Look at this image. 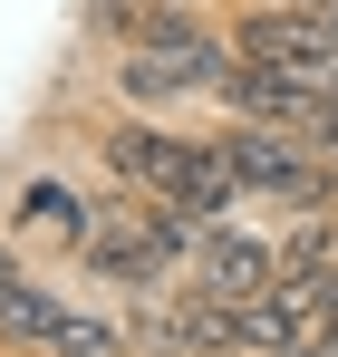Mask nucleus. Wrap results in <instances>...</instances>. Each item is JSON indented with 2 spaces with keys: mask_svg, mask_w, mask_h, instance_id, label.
Here are the masks:
<instances>
[{
  "mask_svg": "<svg viewBox=\"0 0 338 357\" xmlns=\"http://www.w3.org/2000/svg\"><path fill=\"white\" fill-rule=\"evenodd\" d=\"M97 155H107L135 193H155L174 213H193V222H223L232 203H242V174H232L223 135H165V126H145V116H116L107 135H97Z\"/></svg>",
  "mask_w": 338,
  "mask_h": 357,
  "instance_id": "nucleus-1",
  "label": "nucleus"
},
{
  "mask_svg": "<svg viewBox=\"0 0 338 357\" xmlns=\"http://www.w3.org/2000/svg\"><path fill=\"white\" fill-rule=\"evenodd\" d=\"M223 77H232V39H213V29H193V39H174V49H126V59H116V87H126L135 107L223 97Z\"/></svg>",
  "mask_w": 338,
  "mask_h": 357,
  "instance_id": "nucleus-2",
  "label": "nucleus"
},
{
  "mask_svg": "<svg viewBox=\"0 0 338 357\" xmlns=\"http://www.w3.org/2000/svg\"><path fill=\"white\" fill-rule=\"evenodd\" d=\"M184 280L242 309V299H261L271 280H281V241H271V232H242V222H203L193 261H184Z\"/></svg>",
  "mask_w": 338,
  "mask_h": 357,
  "instance_id": "nucleus-3",
  "label": "nucleus"
},
{
  "mask_svg": "<svg viewBox=\"0 0 338 357\" xmlns=\"http://www.w3.org/2000/svg\"><path fill=\"white\" fill-rule=\"evenodd\" d=\"M10 222H20L29 241H68V251H78V241L97 232V213H87V203H78V193H68L58 174H29V183H20V203H10Z\"/></svg>",
  "mask_w": 338,
  "mask_h": 357,
  "instance_id": "nucleus-4",
  "label": "nucleus"
},
{
  "mask_svg": "<svg viewBox=\"0 0 338 357\" xmlns=\"http://www.w3.org/2000/svg\"><path fill=\"white\" fill-rule=\"evenodd\" d=\"M58 309H68V299H58V290H39V280H29V271L0 251V338H10V348H49Z\"/></svg>",
  "mask_w": 338,
  "mask_h": 357,
  "instance_id": "nucleus-5",
  "label": "nucleus"
},
{
  "mask_svg": "<svg viewBox=\"0 0 338 357\" xmlns=\"http://www.w3.org/2000/svg\"><path fill=\"white\" fill-rule=\"evenodd\" d=\"M49 357H126V328H116V319H97V309H58Z\"/></svg>",
  "mask_w": 338,
  "mask_h": 357,
  "instance_id": "nucleus-6",
  "label": "nucleus"
}]
</instances>
